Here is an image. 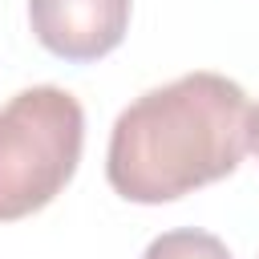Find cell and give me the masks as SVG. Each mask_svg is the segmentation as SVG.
<instances>
[{
	"label": "cell",
	"mask_w": 259,
	"mask_h": 259,
	"mask_svg": "<svg viewBox=\"0 0 259 259\" xmlns=\"http://www.w3.org/2000/svg\"><path fill=\"white\" fill-rule=\"evenodd\" d=\"M251 138V101L223 73H186L142 93L113 121L105 178L130 202H170L227 178Z\"/></svg>",
	"instance_id": "1"
},
{
	"label": "cell",
	"mask_w": 259,
	"mask_h": 259,
	"mask_svg": "<svg viewBox=\"0 0 259 259\" xmlns=\"http://www.w3.org/2000/svg\"><path fill=\"white\" fill-rule=\"evenodd\" d=\"M85 146V109L57 85L20 89L0 105V223L49 206L73 178Z\"/></svg>",
	"instance_id": "2"
},
{
	"label": "cell",
	"mask_w": 259,
	"mask_h": 259,
	"mask_svg": "<svg viewBox=\"0 0 259 259\" xmlns=\"http://www.w3.org/2000/svg\"><path fill=\"white\" fill-rule=\"evenodd\" d=\"M36 40L65 61L113 53L130 28V0H28Z\"/></svg>",
	"instance_id": "3"
},
{
	"label": "cell",
	"mask_w": 259,
	"mask_h": 259,
	"mask_svg": "<svg viewBox=\"0 0 259 259\" xmlns=\"http://www.w3.org/2000/svg\"><path fill=\"white\" fill-rule=\"evenodd\" d=\"M142 259H231L227 243L210 231H194V227H178V231H166L158 235Z\"/></svg>",
	"instance_id": "4"
},
{
	"label": "cell",
	"mask_w": 259,
	"mask_h": 259,
	"mask_svg": "<svg viewBox=\"0 0 259 259\" xmlns=\"http://www.w3.org/2000/svg\"><path fill=\"white\" fill-rule=\"evenodd\" d=\"M247 150H255V158H259V105L251 109V138H247Z\"/></svg>",
	"instance_id": "5"
}]
</instances>
